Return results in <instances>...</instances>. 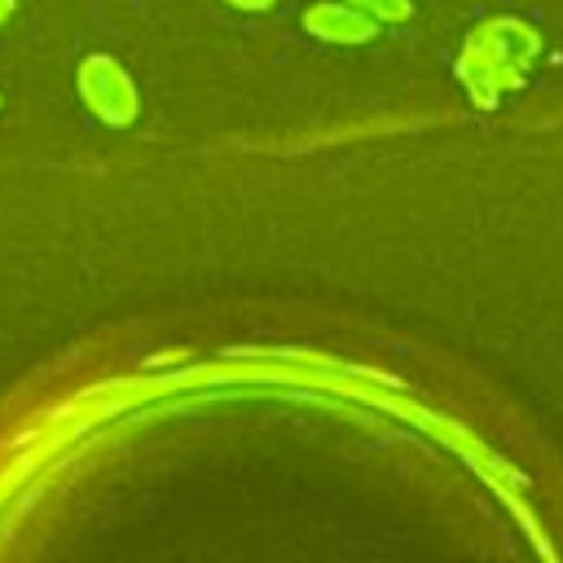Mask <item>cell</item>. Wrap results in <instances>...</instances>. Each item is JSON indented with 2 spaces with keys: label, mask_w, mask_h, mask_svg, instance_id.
<instances>
[{
  "label": "cell",
  "mask_w": 563,
  "mask_h": 563,
  "mask_svg": "<svg viewBox=\"0 0 563 563\" xmlns=\"http://www.w3.org/2000/svg\"><path fill=\"white\" fill-rule=\"evenodd\" d=\"M541 57L537 26L519 18H488L466 31V44L457 53V79L466 84L471 101L479 110H493L506 92H515L528 75V66Z\"/></svg>",
  "instance_id": "cell-1"
},
{
  "label": "cell",
  "mask_w": 563,
  "mask_h": 563,
  "mask_svg": "<svg viewBox=\"0 0 563 563\" xmlns=\"http://www.w3.org/2000/svg\"><path fill=\"white\" fill-rule=\"evenodd\" d=\"M75 88H79V101L88 106V114L101 119L106 128H128L141 114V88L123 70V62L110 53L84 57L75 70Z\"/></svg>",
  "instance_id": "cell-2"
},
{
  "label": "cell",
  "mask_w": 563,
  "mask_h": 563,
  "mask_svg": "<svg viewBox=\"0 0 563 563\" xmlns=\"http://www.w3.org/2000/svg\"><path fill=\"white\" fill-rule=\"evenodd\" d=\"M303 31L325 44H369L378 35V18H369L347 0H321L303 13Z\"/></svg>",
  "instance_id": "cell-3"
},
{
  "label": "cell",
  "mask_w": 563,
  "mask_h": 563,
  "mask_svg": "<svg viewBox=\"0 0 563 563\" xmlns=\"http://www.w3.org/2000/svg\"><path fill=\"white\" fill-rule=\"evenodd\" d=\"M356 9H365L378 22H409L413 18V0H347Z\"/></svg>",
  "instance_id": "cell-4"
},
{
  "label": "cell",
  "mask_w": 563,
  "mask_h": 563,
  "mask_svg": "<svg viewBox=\"0 0 563 563\" xmlns=\"http://www.w3.org/2000/svg\"><path fill=\"white\" fill-rule=\"evenodd\" d=\"M224 4H233V9H246V13H264V9H273L277 0H224Z\"/></svg>",
  "instance_id": "cell-5"
},
{
  "label": "cell",
  "mask_w": 563,
  "mask_h": 563,
  "mask_svg": "<svg viewBox=\"0 0 563 563\" xmlns=\"http://www.w3.org/2000/svg\"><path fill=\"white\" fill-rule=\"evenodd\" d=\"M13 18V0H0V22H9Z\"/></svg>",
  "instance_id": "cell-6"
}]
</instances>
